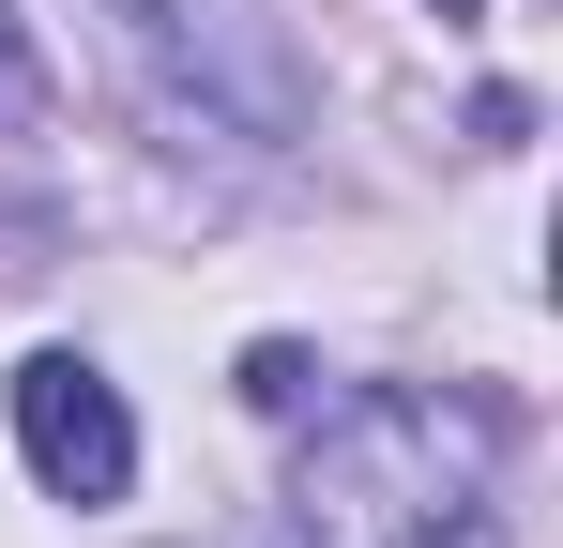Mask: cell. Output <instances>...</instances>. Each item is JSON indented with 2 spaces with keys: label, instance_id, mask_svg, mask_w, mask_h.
Here are the masks:
<instances>
[{
  "label": "cell",
  "instance_id": "obj_1",
  "mask_svg": "<svg viewBox=\"0 0 563 548\" xmlns=\"http://www.w3.org/2000/svg\"><path fill=\"white\" fill-rule=\"evenodd\" d=\"M289 548H503V427L427 381H366L289 472Z\"/></svg>",
  "mask_w": 563,
  "mask_h": 548
},
{
  "label": "cell",
  "instance_id": "obj_2",
  "mask_svg": "<svg viewBox=\"0 0 563 548\" xmlns=\"http://www.w3.org/2000/svg\"><path fill=\"white\" fill-rule=\"evenodd\" d=\"M15 457L46 472V503H122L137 487V412L92 351H31L15 365Z\"/></svg>",
  "mask_w": 563,
  "mask_h": 548
},
{
  "label": "cell",
  "instance_id": "obj_3",
  "mask_svg": "<svg viewBox=\"0 0 563 548\" xmlns=\"http://www.w3.org/2000/svg\"><path fill=\"white\" fill-rule=\"evenodd\" d=\"M15 122H46V62H31V31H15V0H0V138Z\"/></svg>",
  "mask_w": 563,
  "mask_h": 548
},
{
  "label": "cell",
  "instance_id": "obj_4",
  "mask_svg": "<svg viewBox=\"0 0 563 548\" xmlns=\"http://www.w3.org/2000/svg\"><path fill=\"white\" fill-rule=\"evenodd\" d=\"M244 396H260V412H320V365L305 351H244Z\"/></svg>",
  "mask_w": 563,
  "mask_h": 548
},
{
  "label": "cell",
  "instance_id": "obj_5",
  "mask_svg": "<svg viewBox=\"0 0 563 548\" xmlns=\"http://www.w3.org/2000/svg\"><path fill=\"white\" fill-rule=\"evenodd\" d=\"M427 15H487V0H427Z\"/></svg>",
  "mask_w": 563,
  "mask_h": 548
}]
</instances>
